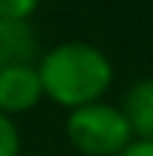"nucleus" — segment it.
Listing matches in <instances>:
<instances>
[{
  "mask_svg": "<svg viewBox=\"0 0 153 156\" xmlns=\"http://www.w3.org/2000/svg\"><path fill=\"white\" fill-rule=\"evenodd\" d=\"M38 35L29 23L0 20V69L23 61H38Z\"/></svg>",
  "mask_w": 153,
  "mask_h": 156,
  "instance_id": "obj_5",
  "label": "nucleus"
},
{
  "mask_svg": "<svg viewBox=\"0 0 153 156\" xmlns=\"http://www.w3.org/2000/svg\"><path fill=\"white\" fill-rule=\"evenodd\" d=\"M119 107L133 130V139H153V78H139Z\"/></svg>",
  "mask_w": 153,
  "mask_h": 156,
  "instance_id": "obj_4",
  "label": "nucleus"
},
{
  "mask_svg": "<svg viewBox=\"0 0 153 156\" xmlns=\"http://www.w3.org/2000/svg\"><path fill=\"white\" fill-rule=\"evenodd\" d=\"M40 0H0V20H17L29 23L32 15L38 12Z\"/></svg>",
  "mask_w": 153,
  "mask_h": 156,
  "instance_id": "obj_7",
  "label": "nucleus"
},
{
  "mask_svg": "<svg viewBox=\"0 0 153 156\" xmlns=\"http://www.w3.org/2000/svg\"><path fill=\"white\" fill-rule=\"evenodd\" d=\"M20 127L12 116L0 113V156H20Z\"/></svg>",
  "mask_w": 153,
  "mask_h": 156,
  "instance_id": "obj_6",
  "label": "nucleus"
},
{
  "mask_svg": "<svg viewBox=\"0 0 153 156\" xmlns=\"http://www.w3.org/2000/svg\"><path fill=\"white\" fill-rule=\"evenodd\" d=\"M40 101H43V87H40L35 61L12 64L0 69V113L15 119L35 110Z\"/></svg>",
  "mask_w": 153,
  "mask_h": 156,
  "instance_id": "obj_3",
  "label": "nucleus"
},
{
  "mask_svg": "<svg viewBox=\"0 0 153 156\" xmlns=\"http://www.w3.org/2000/svg\"><path fill=\"white\" fill-rule=\"evenodd\" d=\"M20 156H46V153H20Z\"/></svg>",
  "mask_w": 153,
  "mask_h": 156,
  "instance_id": "obj_9",
  "label": "nucleus"
},
{
  "mask_svg": "<svg viewBox=\"0 0 153 156\" xmlns=\"http://www.w3.org/2000/svg\"><path fill=\"white\" fill-rule=\"evenodd\" d=\"M35 67L40 75L43 98L64 107L67 113L92 101H104L116 81L110 55L90 41H64L49 46L38 55Z\"/></svg>",
  "mask_w": 153,
  "mask_h": 156,
  "instance_id": "obj_1",
  "label": "nucleus"
},
{
  "mask_svg": "<svg viewBox=\"0 0 153 156\" xmlns=\"http://www.w3.org/2000/svg\"><path fill=\"white\" fill-rule=\"evenodd\" d=\"M119 156H153V139H133Z\"/></svg>",
  "mask_w": 153,
  "mask_h": 156,
  "instance_id": "obj_8",
  "label": "nucleus"
},
{
  "mask_svg": "<svg viewBox=\"0 0 153 156\" xmlns=\"http://www.w3.org/2000/svg\"><path fill=\"white\" fill-rule=\"evenodd\" d=\"M64 133L81 156H119L133 142V130L121 107L110 101H92L69 110Z\"/></svg>",
  "mask_w": 153,
  "mask_h": 156,
  "instance_id": "obj_2",
  "label": "nucleus"
}]
</instances>
